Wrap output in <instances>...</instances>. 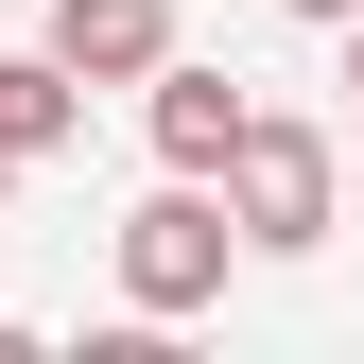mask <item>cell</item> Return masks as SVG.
I'll return each mask as SVG.
<instances>
[{"mask_svg":"<svg viewBox=\"0 0 364 364\" xmlns=\"http://www.w3.org/2000/svg\"><path fill=\"white\" fill-rule=\"evenodd\" d=\"M225 243H243V225H225V173H173V191H139V208L105 225V260H122V312H139V330L208 312V295H225Z\"/></svg>","mask_w":364,"mask_h":364,"instance_id":"obj_1","label":"cell"},{"mask_svg":"<svg viewBox=\"0 0 364 364\" xmlns=\"http://www.w3.org/2000/svg\"><path fill=\"white\" fill-rule=\"evenodd\" d=\"M330 191H347L330 122H278V105H243V139H225V225H243L260 260H312V243H330Z\"/></svg>","mask_w":364,"mask_h":364,"instance_id":"obj_2","label":"cell"},{"mask_svg":"<svg viewBox=\"0 0 364 364\" xmlns=\"http://www.w3.org/2000/svg\"><path fill=\"white\" fill-rule=\"evenodd\" d=\"M139 122H156V156H173V173H225V139H243V70L156 53V70H139Z\"/></svg>","mask_w":364,"mask_h":364,"instance_id":"obj_3","label":"cell"},{"mask_svg":"<svg viewBox=\"0 0 364 364\" xmlns=\"http://www.w3.org/2000/svg\"><path fill=\"white\" fill-rule=\"evenodd\" d=\"M173 53V0H53V70L70 87H139Z\"/></svg>","mask_w":364,"mask_h":364,"instance_id":"obj_4","label":"cell"},{"mask_svg":"<svg viewBox=\"0 0 364 364\" xmlns=\"http://www.w3.org/2000/svg\"><path fill=\"white\" fill-rule=\"evenodd\" d=\"M70 122H87V87H70L53 53H0V156H18V173L70 156Z\"/></svg>","mask_w":364,"mask_h":364,"instance_id":"obj_5","label":"cell"},{"mask_svg":"<svg viewBox=\"0 0 364 364\" xmlns=\"http://www.w3.org/2000/svg\"><path fill=\"white\" fill-rule=\"evenodd\" d=\"M278 18H330V35H347V18H364V0H278Z\"/></svg>","mask_w":364,"mask_h":364,"instance_id":"obj_6","label":"cell"},{"mask_svg":"<svg viewBox=\"0 0 364 364\" xmlns=\"http://www.w3.org/2000/svg\"><path fill=\"white\" fill-rule=\"evenodd\" d=\"M347 122H364V18H347Z\"/></svg>","mask_w":364,"mask_h":364,"instance_id":"obj_7","label":"cell"},{"mask_svg":"<svg viewBox=\"0 0 364 364\" xmlns=\"http://www.w3.org/2000/svg\"><path fill=\"white\" fill-rule=\"evenodd\" d=\"M0 191H18V156H0Z\"/></svg>","mask_w":364,"mask_h":364,"instance_id":"obj_8","label":"cell"}]
</instances>
